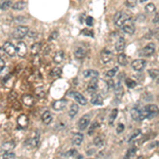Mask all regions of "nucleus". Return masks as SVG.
Instances as JSON below:
<instances>
[{
  "label": "nucleus",
  "instance_id": "5fc2aeb1",
  "mask_svg": "<svg viewBox=\"0 0 159 159\" xmlns=\"http://www.w3.org/2000/svg\"><path fill=\"white\" fill-rule=\"evenodd\" d=\"M153 22L154 24H158V14H156V17L153 19Z\"/></svg>",
  "mask_w": 159,
  "mask_h": 159
},
{
  "label": "nucleus",
  "instance_id": "c03bdc74",
  "mask_svg": "<svg viewBox=\"0 0 159 159\" xmlns=\"http://www.w3.org/2000/svg\"><path fill=\"white\" fill-rule=\"evenodd\" d=\"M137 3V0H126V6L128 8H134Z\"/></svg>",
  "mask_w": 159,
  "mask_h": 159
},
{
  "label": "nucleus",
  "instance_id": "f257e3e1",
  "mask_svg": "<svg viewBox=\"0 0 159 159\" xmlns=\"http://www.w3.org/2000/svg\"><path fill=\"white\" fill-rule=\"evenodd\" d=\"M130 18H131V13L128 14L126 12H117L114 17L115 25H116L117 27H122L124 22L127 21Z\"/></svg>",
  "mask_w": 159,
  "mask_h": 159
},
{
  "label": "nucleus",
  "instance_id": "2eb2a0df",
  "mask_svg": "<svg viewBox=\"0 0 159 159\" xmlns=\"http://www.w3.org/2000/svg\"><path fill=\"white\" fill-rule=\"evenodd\" d=\"M66 100H57L55 101V102H53L52 104V107L54 110H57V112H59V110H63L64 108H65L66 106Z\"/></svg>",
  "mask_w": 159,
  "mask_h": 159
},
{
  "label": "nucleus",
  "instance_id": "f704fd0d",
  "mask_svg": "<svg viewBox=\"0 0 159 159\" xmlns=\"http://www.w3.org/2000/svg\"><path fill=\"white\" fill-rule=\"evenodd\" d=\"M136 152H137V149H136V147H133V149H130L127 152H126L125 157H126V158H131V157H133V156L136 154Z\"/></svg>",
  "mask_w": 159,
  "mask_h": 159
},
{
  "label": "nucleus",
  "instance_id": "0eeeda50",
  "mask_svg": "<svg viewBox=\"0 0 159 159\" xmlns=\"http://www.w3.org/2000/svg\"><path fill=\"white\" fill-rule=\"evenodd\" d=\"M155 50H156L155 44L151 43L149 44V45H146V47L142 49L141 54L143 55V56H151V55H153L154 53H155Z\"/></svg>",
  "mask_w": 159,
  "mask_h": 159
},
{
  "label": "nucleus",
  "instance_id": "09e8293b",
  "mask_svg": "<svg viewBox=\"0 0 159 159\" xmlns=\"http://www.w3.org/2000/svg\"><path fill=\"white\" fill-rule=\"evenodd\" d=\"M93 17H87L86 18V24L88 25V26H93Z\"/></svg>",
  "mask_w": 159,
  "mask_h": 159
},
{
  "label": "nucleus",
  "instance_id": "6ab92c4d",
  "mask_svg": "<svg viewBox=\"0 0 159 159\" xmlns=\"http://www.w3.org/2000/svg\"><path fill=\"white\" fill-rule=\"evenodd\" d=\"M64 59H65V53L63 51H57L53 56V61L56 64H61L64 61Z\"/></svg>",
  "mask_w": 159,
  "mask_h": 159
},
{
  "label": "nucleus",
  "instance_id": "de8ad7c7",
  "mask_svg": "<svg viewBox=\"0 0 159 159\" xmlns=\"http://www.w3.org/2000/svg\"><path fill=\"white\" fill-rule=\"evenodd\" d=\"M57 35H59V33H57V32L55 31L54 33H53V34H51V35H50V37H49V40H50V41H52V40H56Z\"/></svg>",
  "mask_w": 159,
  "mask_h": 159
},
{
  "label": "nucleus",
  "instance_id": "ea45409f",
  "mask_svg": "<svg viewBox=\"0 0 159 159\" xmlns=\"http://www.w3.org/2000/svg\"><path fill=\"white\" fill-rule=\"evenodd\" d=\"M125 83H126V86L130 87V88H134V87L137 85V83L135 82V81L131 80V79H126L125 80Z\"/></svg>",
  "mask_w": 159,
  "mask_h": 159
},
{
  "label": "nucleus",
  "instance_id": "412c9836",
  "mask_svg": "<svg viewBox=\"0 0 159 159\" xmlns=\"http://www.w3.org/2000/svg\"><path fill=\"white\" fill-rule=\"evenodd\" d=\"M93 105H102L103 104V98L101 94H94L90 100Z\"/></svg>",
  "mask_w": 159,
  "mask_h": 159
},
{
  "label": "nucleus",
  "instance_id": "49530a36",
  "mask_svg": "<svg viewBox=\"0 0 159 159\" xmlns=\"http://www.w3.org/2000/svg\"><path fill=\"white\" fill-rule=\"evenodd\" d=\"M140 133H141V132H140L139 130H138V131H136V132L134 133L133 135H132V137L130 138V140H128V141L131 142V141H133L134 139H136V138H138V137H139V136H140Z\"/></svg>",
  "mask_w": 159,
  "mask_h": 159
},
{
  "label": "nucleus",
  "instance_id": "4d7b16f0",
  "mask_svg": "<svg viewBox=\"0 0 159 159\" xmlns=\"http://www.w3.org/2000/svg\"><path fill=\"white\" fill-rule=\"evenodd\" d=\"M140 2H146V1H147V0H139Z\"/></svg>",
  "mask_w": 159,
  "mask_h": 159
},
{
  "label": "nucleus",
  "instance_id": "a878e982",
  "mask_svg": "<svg viewBox=\"0 0 159 159\" xmlns=\"http://www.w3.org/2000/svg\"><path fill=\"white\" fill-rule=\"evenodd\" d=\"M22 102L27 106H31L34 104V99L30 94H25V96H22Z\"/></svg>",
  "mask_w": 159,
  "mask_h": 159
},
{
  "label": "nucleus",
  "instance_id": "6e6552de",
  "mask_svg": "<svg viewBox=\"0 0 159 159\" xmlns=\"http://www.w3.org/2000/svg\"><path fill=\"white\" fill-rule=\"evenodd\" d=\"M3 50H4V52H6L8 55H10V56H14V55L16 54V47L12 43H10V41L4 43Z\"/></svg>",
  "mask_w": 159,
  "mask_h": 159
},
{
  "label": "nucleus",
  "instance_id": "c756f323",
  "mask_svg": "<svg viewBox=\"0 0 159 159\" xmlns=\"http://www.w3.org/2000/svg\"><path fill=\"white\" fill-rule=\"evenodd\" d=\"M118 63L119 65L121 66H125L126 64H127V57H126L125 54H123V53H121V54L118 56Z\"/></svg>",
  "mask_w": 159,
  "mask_h": 159
},
{
  "label": "nucleus",
  "instance_id": "b1692460",
  "mask_svg": "<svg viewBox=\"0 0 159 159\" xmlns=\"http://www.w3.org/2000/svg\"><path fill=\"white\" fill-rule=\"evenodd\" d=\"M41 120H43V122L45 124H50L51 123V121H52V115H51V112H45L43 114V116H41Z\"/></svg>",
  "mask_w": 159,
  "mask_h": 159
},
{
  "label": "nucleus",
  "instance_id": "423d86ee",
  "mask_svg": "<svg viewBox=\"0 0 159 159\" xmlns=\"http://www.w3.org/2000/svg\"><path fill=\"white\" fill-rule=\"evenodd\" d=\"M146 65V61L142 59H135V61L132 63V68L135 71H141L142 69H144V67Z\"/></svg>",
  "mask_w": 159,
  "mask_h": 159
},
{
  "label": "nucleus",
  "instance_id": "2f4dec72",
  "mask_svg": "<svg viewBox=\"0 0 159 159\" xmlns=\"http://www.w3.org/2000/svg\"><path fill=\"white\" fill-rule=\"evenodd\" d=\"M115 94H116L117 98H121L122 97V94H123V88H122L121 84H118L116 88H115Z\"/></svg>",
  "mask_w": 159,
  "mask_h": 159
},
{
  "label": "nucleus",
  "instance_id": "37998d69",
  "mask_svg": "<svg viewBox=\"0 0 159 159\" xmlns=\"http://www.w3.org/2000/svg\"><path fill=\"white\" fill-rule=\"evenodd\" d=\"M89 125H90V127H89V130H88V135H93L94 130H96L97 126H98V123H97V122H93V124H89Z\"/></svg>",
  "mask_w": 159,
  "mask_h": 159
},
{
  "label": "nucleus",
  "instance_id": "6e6d98bb",
  "mask_svg": "<svg viewBox=\"0 0 159 159\" xmlns=\"http://www.w3.org/2000/svg\"><path fill=\"white\" fill-rule=\"evenodd\" d=\"M4 50H3V48H0V56H3L4 55Z\"/></svg>",
  "mask_w": 159,
  "mask_h": 159
},
{
  "label": "nucleus",
  "instance_id": "a19ab883",
  "mask_svg": "<svg viewBox=\"0 0 159 159\" xmlns=\"http://www.w3.org/2000/svg\"><path fill=\"white\" fill-rule=\"evenodd\" d=\"M35 93H36V96H37L38 98H44L45 94H46V91L44 90V88H37L35 90Z\"/></svg>",
  "mask_w": 159,
  "mask_h": 159
},
{
  "label": "nucleus",
  "instance_id": "a211bd4d",
  "mask_svg": "<svg viewBox=\"0 0 159 159\" xmlns=\"http://www.w3.org/2000/svg\"><path fill=\"white\" fill-rule=\"evenodd\" d=\"M74 56L77 57V59H84V57L86 56V51H85L84 48H82V47L75 48V50H74Z\"/></svg>",
  "mask_w": 159,
  "mask_h": 159
},
{
  "label": "nucleus",
  "instance_id": "dca6fc26",
  "mask_svg": "<svg viewBox=\"0 0 159 159\" xmlns=\"http://www.w3.org/2000/svg\"><path fill=\"white\" fill-rule=\"evenodd\" d=\"M40 131H36V132H34L33 137H32L31 139L29 140L32 147H36L38 146V143H40Z\"/></svg>",
  "mask_w": 159,
  "mask_h": 159
},
{
  "label": "nucleus",
  "instance_id": "7c9ffc66",
  "mask_svg": "<svg viewBox=\"0 0 159 159\" xmlns=\"http://www.w3.org/2000/svg\"><path fill=\"white\" fill-rule=\"evenodd\" d=\"M117 116H118V110H117V109H114L112 112H110L109 120H108V122H109L110 125H112V123H114V121H115V120H116Z\"/></svg>",
  "mask_w": 159,
  "mask_h": 159
},
{
  "label": "nucleus",
  "instance_id": "4c0bfd02",
  "mask_svg": "<svg viewBox=\"0 0 159 159\" xmlns=\"http://www.w3.org/2000/svg\"><path fill=\"white\" fill-rule=\"evenodd\" d=\"M93 143L96 144L97 146H104V140H103L101 137H96Z\"/></svg>",
  "mask_w": 159,
  "mask_h": 159
},
{
  "label": "nucleus",
  "instance_id": "1a4fd4ad",
  "mask_svg": "<svg viewBox=\"0 0 159 159\" xmlns=\"http://www.w3.org/2000/svg\"><path fill=\"white\" fill-rule=\"evenodd\" d=\"M122 30H123V32H125V33L132 35V34L135 33V25H134L133 22H131L130 19H128L127 21H125L123 24V26H122Z\"/></svg>",
  "mask_w": 159,
  "mask_h": 159
},
{
  "label": "nucleus",
  "instance_id": "f3484780",
  "mask_svg": "<svg viewBox=\"0 0 159 159\" xmlns=\"http://www.w3.org/2000/svg\"><path fill=\"white\" fill-rule=\"evenodd\" d=\"M124 48H125V40L124 37H119L116 43V51L121 53L124 50Z\"/></svg>",
  "mask_w": 159,
  "mask_h": 159
},
{
  "label": "nucleus",
  "instance_id": "3c124183",
  "mask_svg": "<svg viewBox=\"0 0 159 159\" xmlns=\"http://www.w3.org/2000/svg\"><path fill=\"white\" fill-rule=\"evenodd\" d=\"M4 66H6V63H4L3 59H2L1 57H0V70H1V69L3 68Z\"/></svg>",
  "mask_w": 159,
  "mask_h": 159
},
{
  "label": "nucleus",
  "instance_id": "9d476101",
  "mask_svg": "<svg viewBox=\"0 0 159 159\" xmlns=\"http://www.w3.org/2000/svg\"><path fill=\"white\" fill-rule=\"evenodd\" d=\"M112 59V52L109 51L108 49L103 50L102 53H101V61H102V63L107 64L109 63Z\"/></svg>",
  "mask_w": 159,
  "mask_h": 159
},
{
  "label": "nucleus",
  "instance_id": "864d4df0",
  "mask_svg": "<svg viewBox=\"0 0 159 159\" xmlns=\"http://www.w3.org/2000/svg\"><path fill=\"white\" fill-rule=\"evenodd\" d=\"M108 86L110 87V88H112V87H114V81H108Z\"/></svg>",
  "mask_w": 159,
  "mask_h": 159
},
{
  "label": "nucleus",
  "instance_id": "c85d7f7f",
  "mask_svg": "<svg viewBox=\"0 0 159 159\" xmlns=\"http://www.w3.org/2000/svg\"><path fill=\"white\" fill-rule=\"evenodd\" d=\"M64 156L67 158H78L79 156V153H78L77 150H69L67 153L64 154Z\"/></svg>",
  "mask_w": 159,
  "mask_h": 159
},
{
  "label": "nucleus",
  "instance_id": "473e14b6",
  "mask_svg": "<svg viewBox=\"0 0 159 159\" xmlns=\"http://www.w3.org/2000/svg\"><path fill=\"white\" fill-rule=\"evenodd\" d=\"M2 158L4 159H12V158H15V154L11 151H6L3 154H2Z\"/></svg>",
  "mask_w": 159,
  "mask_h": 159
},
{
  "label": "nucleus",
  "instance_id": "9b49d317",
  "mask_svg": "<svg viewBox=\"0 0 159 159\" xmlns=\"http://www.w3.org/2000/svg\"><path fill=\"white\" fill-rule=\"evenodd\" d=\"M70 96L72 97V98L74 99L77 102H79V104H81V105H86L87 104V99L85 98V97L83 96L82 93H71Z\"/></svg>",
  "mask_w": 159,
  "mask_h": 159
},
{
  "label": "nucleus",
  "instance_id": "39448f33",
  "mask_svg": "<svg viewBox=\"0 0 159 159\" xmlns=\"http://www.w3.org/2000/svg\"><path fill=\"white\" fill-rule=\"evenodd\" d=\"M89 124H90V116H89V115H85V116H83L82 118L79 120L78 126H79L81 131H84L88 127Z\"/></svg>",
  "mask_w": 159,
  "mask_h": 159
},
{
  "label": "nucleus",
  "instance_id": "4be33fe9",
  "mask_svg": "<svg viewBox=\"0 0 159 159\" xmlns=\"http://www.w3.org/2000/svg\"><path fill=\"white\" fill-rule=\"evenodd\" d=\"M82 141H83V135L80 133H77L72 138V144L73 146H81L82 144Z\"/></svg>",
  "mask_w": 159,
  "mask_h": 159
},
{
  "label": "nucleus",
  "instance_id": "4468645a",
  "mask_svg": "<svg viewBox=\"0 0 159 159\" xmlns=\"http://www.w3.org/2000/svg\"><path fill=\"white\" fill-rule=\"evenodd\" d=\"M17 123H18V126L21 128H25L29 125V119L26 115H20L17 119Z\"/></svg>",
  "mask_w": 159,
  "mask_h": 159
},
{
  "label": "nucleus",
  "instance_id": "c9c22d12",
  "mask_svg": "<svg viewBox=\"0 0 159 159\" xmlns=\"http://www.w3.org/2000/svg\"><path fill=\"white\" fill-rule=\"evenodd\" d=\"M146 12H149V13H153V12H155V11H156V6H155V4H153V3H149V4H146Z\"/></svg>",
  "mask_w": 159,
  "mask_h": 159
},
{
  "label": "nucleus",
  "instance_id": "7ed1b4c3",
  "mask_svg": "<svg viewBox=\"0 0 159 159\" xmlns=\"http://www.w3.org/2000/svg\"><path fill=\"white\" fill-rule=\"evenodd\" d=\"M28 32H29V29H28V27L19 26V27H17L15 30H14L13 37L16 38V40H21V38H24L26 35H28Z\"/></svg>",
  "mask_w": 159,
  "mask_h": 159
},
{
  "label": "nucleus",
  "instance_id": "603ef678",
  "mask_svg": "<svg viewBox=\"0 0 159 159\" xmlns=\"http://www.w3.org/2000/svg\"><path fill=\"white\" fill-rule=\"evenodd\" d=\"M28 34H29L31 37H34V36L37 35V33H36V32H33V31H29V32H28Z\"/></svg>",
  "mask_w": 159,
  "mask_h": 159
},
{
  "label": "nucleus",
  "instance_id": "bb28decb",
  "mask_svg": "<svg viewBox=\"0 0 159 159\" xmlns=\"http://www.w3.org/2000/svg\"><path fill=\"white\" fill-rule=\"evenodd\" d=\"M26 6H27V3L25 1H17V2H15V3L13 4L12 8H13V10L21 11V10H24V9L26 8Z\"/></svg>",
  "mask_w": 159,
  "mask_h": 159
},
{
  "label": "nucleus",
  "instance_id": "cd10ccee",
  "mask_svg": "<svg viewBox=\"0 0 159 159\" xmlns=\"http://www.w3.org/2000/svg\"><path fill=\"white\" fill-rule=\"evenodd\" d=\"M40 50H41V44L40 43H35V44H33V45H32V47H31V53L33 55L38 54Z\"/></svg>",
  "mask_w": 159,
  "mask_h": 159
},
{
  "label": "nucleus",
  "instance_id": "393cba45",
  "mask_svg": "<svg viewBox=\"0 0 159 159\" xmlns=\"http://www.w3.org/2000/svg\"><path fill=\"white\" fill-rule=\"evenodd\" d=\"M78 112H79V105L72 104L70 107V109H69V117H70L71 119H73L75 116H77Z\"/></svg>",
  "mask_w": 159,
  "mask_h": 159
},
{
  "label": "nucleus",
  "instance_id": "79ce46f5",
  "mask_svg": "<svg viewBox=\"0 0 159 159\" xmlns=\"http://www.w3.org/2000/svg\"><path fill=\"white\" fill-rule=\"evenodd\" d=\"M149 73H150V75H151L152 79H157L158 78V70L157 69H151V70H149Z\"/></svg>",
  "mask_w": 159,
  "mask_h": 159
},
{
  "label": "nucleus",
  "instance_id": "5701e85b",
  "mask_svg": "<svg viewBox=\"0 0 159 159\" xmlns=\"http://www.w3.org/2000/svg\"><path fill=\"white\" fill-rule=\"evenodd\" d=\"M98 75H99L98 71L93 70V69H88V70L84 71V77L88 78V79H94V78H98Z\"/></svg>",
  "mask_w": 159,
  "mask_h": 159
},
{
  "label": "nucleus",
  "instance_id": "aec40b11",
  "mask_svg": "<svg viewBox=\"0 0 159 159\" xmlns=\"http://www.w3.org/2000/svg\"><path fill=\"white\" fill-rule=\"evenodd\" d=\"M14 147H15V142H14L13 140L3 142V143H2V146H1V149L3 150L4 152H6V151H11V150H13Z\"/></svg>",
  "mask_w": 159,
  "mask_h": 159
},
{
  "label": "nucleus",
  "instance_id": "f8f14e48",
  "mask_svg": "<svg viewBox=\"0 0 159 159\" xmlns=\"http://www.w3.org/2000/svg\"><path fill=\"white\" fill-rule=\"evenodd\" d=\"M97 89H98V80H97V78L90 79V82L88 83V86H87V91L89 93H94Z\"/></svg>",
  "mask_w": 159,
  "mask_h": 159
},
{
  "label": "nucleus",
  "instance_id": "f03ea898",
  "mask_svg": "<svg viewBox=\"0 0 159 159\" xmlns=\"http://www.w3.org/2000/svg\"><path fill=\"white\" fill-rule=\"evenodd\" d=\"M143 112H144V117H146V118H153V117H155L158 112L157 105H155V104L146 105V107L143 108Z\"/></svg>",
  "mask_w": 159,
  "mask_h": 159
},
{
  "label": "nucleus",
  "instance_id": "72a5a7b5",
  "mask_svg": "<svg viewBox=\"0 0 159 159\" xmlns=\"http://www.w3.org/2000/svg\"><path fill=\"white\" fill-rule=\"evenodd\" d=\"M117 72H118V67H114L112 69H110V70L107 71L106 75H107L108 78H114L115 75L117 74Z\"/></svg>",
  "mask_w": 159,
  "mask_h": 159
},
{
  "label": "nucleus",
  "instance_id": "ddd939ff",
  "mask_svg": "<svg viewBox=\"0 0 159 159\" xmlns=\"http://www.w3.org/2000/svg\"><path fill=\"white\" fill-rule=\"evenodd\" d=\"M27 46L25 43H22V41H19V43L17 44V47H16V53H18V55L19 56H25V55L27 54Z\"/></svg>",
  "mask_w": 159,
  "mask_h": 159
},
{
  "label": "nucleus",
  "instance_id": "58836bf2",
  "mask_svg": "<svg viewBox=\"0 0 159 159\" xmlns=\"http://www.w3.org/2000/svg\"><path fill=\"white\" fill-rule=\"evenodd\" d=\"M61 73H62V70L59 68H53V70L51 71V77H53V78L59 77Z\"/></svg>",
  "mask_w": 159,
  "mask_h": 159
},
{
  "label": "nucleus",
  "instance_id": "e433bc0d",
  "mask_svg": "<svg viewBox=\"0 0 159 159\" xmlns=\"http://www.w3.org/2000/svg\"><path fill=\"white\" fill-rule=\"evenodd\" d=\"M12 6V3H11V1H9V0H6V1L2 2L1 4H0V9L1 10H8L10 6Z\"/></svg>",
  "mask_w": 159,
  "mask_h": 159
},
{
  "label": "nucleus",
  "instance_id": "8fccbe9b",
  "mask_svg": "<svg viewBox=\"0 0 159 159\" xmlns=\"http://www.w3.org/2000/svg\"><path fill=\"white\" fill-rule=\"evenodd\" d=\"M15 21L16 22H17V21H24V22H26L27 19H26V18H22V17H17V18H15Z\"/></svg>",
  "mask_w": 159,
  "mask_h": 159
},
{
  "label": "nucleus",
  "instance_id": "a18cd8bd",
  "mask_svg": "<svg viewBox=\"0 0 159 159\" xmlns=\"http://www.w3.org/2000/svg\"><path fill=\"white\" fill-rule=\"evenodd\" d=\"M123 131H124V124L120 122V123L118 124V126H117L116 132H117V134H121L122 132H123Z\"/></svg>",
  "mask_w": 159,
  "mask_h": 159
},
{
  "label": "nucleus",
  "instance_id": "20e7f679",
  "mask_svg": "<svg viewBox=\"0 0 159 159\" xmlns=\"http://www.w3.org/2000/svg\"><path fill=\"white\" fill-rule=\"evenodd\" d=\"M131 116H132V118L135 120V121H141V120L146 119L143 109H140V108L138 107L132 108V110H131Z\"/></svg>",
  "mask_w": 159,
  "mask_h": 159
}]
</instances>
